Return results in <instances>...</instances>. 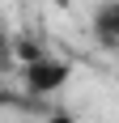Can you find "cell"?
Wrapping results in <instances>:
<instances>
[{
	"instance_id": "4",
	"label": "cell",
	"mask_w": 119,
	"mask_h": 123,
	"mask_svg": "<svg viewBox=\"0 0 119 123\" xmlns=\"http://www.w3.org/2000/svg\"><path fill=\"white\" fill-rule=\"evenodd\" d=\"M43 123H81V119H72L68 111H51V115H47V119H43Z\"/></svg>"
},
{
	"instance_id": "1",
	"label": "cell",
	"mask_w": 119,
	"mask_h": 123,
	"mask_svg": "<svg viewBox=\"0 0 119 123\" xmlns=\"http://www.w3.org/2000/svg\"><path fill=\"white\" fill-rule=\"evenodd\" d=\"M21 89L30 93V98H51V93H60V89L68 85V76H72V64L68 60H60V55H38V60H26L21 64Z\"/></svg>"
},
{
	"instance_id": "3",
	"label": "cell",
	"mask_w": 119,
	"mask_h": 123,
	"mask_svg": "<svg viewBox=\"0 0 119 123\" xmlns=\"http://www.w3.org/2000/svg\"><path fill=\"white\" fill-rule=\"evenodd\" d=\"M13 64H17V51H13V38H9V34H0V72H4V68H13Z\"/></svg>"
},
{
	"instance_id": "2",
	"label": "cell",
	"mask_w": 119,
	"mask_h": 123,
	"mask_svg": "<svg viewBox=\"0 0 119 123\" xmlns=\"http://www.w3.org/2000/svg\"><path fill=\"white\" fill-rule=\"evenodd\" d=\"M94 34H98V43H102L106 51L119 55V0L98 4V13H94Z\"/></svg>"
}]
</instances>
